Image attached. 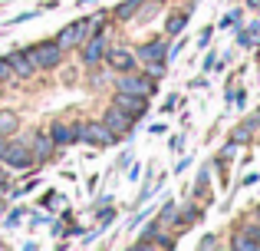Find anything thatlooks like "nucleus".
<instances>
[{
    "mask_svg": "<svg viewBox=\"0 0 260 251\" xmlns=\"http://www.w3.org/2000/svg\"><path fill=\"white\" fill-rule=\"evenodd\" d=\"M13 76V66H10V60H0V79H10Z\"/></svg>",
    "mask_w": 260,
    "mask_h": 251,
    "instance_id": "f3484780",
    "label": "nucleus"
},
{
    "mask_svg": "<svg viewBox=\"0 0 260 251\" xmlns=\"http://www.w3.org/2000/svg\"><path fill=\"white\" fill-rule=\"evenodd\" d=\"M26 53H30L33 66H43V70H50V66L59 63V46H56V40H53V43H37L33 50H26Z\"/></svg>",
    "mask_w": 260,
    "mask_h": 251,
    "instance_id": "7ed1b4c3",
    "label": "nucleus"
},
{
    "mask_svg": "<svg viewBox=\"0 0 260 251\" xmlns=\"http://www.w3.org/2000/svg\"><path fill=\"white\" fill-rule=\"evenodd\" d=\"M184 23H188V17H184V13H175V17L168 20V30L178 33V30H184Z\"/></svg>",
    "mask_w": 260,
    "mask_h": 251,
    "instance_id": "dca6fc26",
    "label": "nucleus"
},
{
    "mask_svg": "<svg viewBox=\"0 0 260 251\" xmlns=\"http://www.w3.org/2000/svg\"><path fill=\"white\" fill-rule=\"evenodd\" d=\"M112 215H115V212H106V215H99V225H102V228H106V225H109V221H112Z\"/></svg>",
    "mask_w": 260,
    "mask_h": 251,
    "instance_id": "aec40b11",
    "label": "nucleus"
},
{
    "mask_svg": "<svg viewBox=\"0 0 260 251\" xmlns=\"http://www.w3.org/2000/svg\"><path fill=\"white\" fill-rule=\"evenodd\" d=\"M79 139H86L89 146H109L112 142V132H109V126L106 123H89V126H83L79 129Z\"/></svg>",
    "mask_w": 260,
    "mask_h": 251,
    "instance_id": "39448f33",
    "label": "nucleus"
},
{
    "mask_svg": "<svg viewBox=\"0 0 260 251\" xmlns=\"http://www.w3.org/2000/svg\"><path fill=\"white\" fill-rule=\"evenodd\" d=\"M161 221H175V205H172V202H168L165 212H161Z\"/></svg>",
    "mask_w": 260,
    "mask_h": 251,
    "instance_id": "6ab92c4d",
    "label": "nucleus"
},
{
    "mask_svg": "<svg viewBox=\"0 0 260 251\" xmlns=\"http://www.w3.org/2000/svg\"><path fill=\"white\" fill-rule=\"evenodd\" d=\"M4 149H7V142H4V139H0V155H4Z\"/></svg>",
    "mask_w": 260,
    "mask_h": 251,
    "instance_id": "412c9836",
    "label": "nucleus"
},
{
    "mask_svg": "<svg viewBox=\"0 0 260 251\" xmlns=\"http://www.w3.org/2000/svg\"><path fill=\"white\" fill-rule=\"evenodd\" d=\"M102 123H106L109 129H112V132H128L135 119L128 116L125 109H119V106H112V109H106V116H102Z\"/></svg>",
    "mask_w": 260,
    "mask_h": 251,
    "instance_id": "423d86ee",
    "label": "nucleus"
},
{
    "mask_svg": "<svg viewBox=\"0 0 260 251\" xmlns=\"http://www.w3.org/2000/svg\"><path fill=\"white\" fill-rule=\"evenodd\" d=\"M17 129V116L13 113H0V132H13Z\"/></svg>",
    "mask_w": 260,
    "mask_h": 251,
    "instance_id": "4468645a",
    "label": "nucleus"
},
{
    "mask_svg": "<svg viewBox=\"0 0 260 251\" xmlns=\"http://www.w3.org/2000/svg\"><path fill=\"white\" fill-rule=\"evenodd\" d=\"M86 30H89V20H79V23H70L63 33L56 37V46L59 50H70V46H76V43H83L86 40Z\"/></svg>",
    "mask_w": 260,
    "mask_h": 251,
    "instance_id": "20e7f679",
    "label": "nucleus"
},
{
    "mask_svg": "<svg viewBox=\"0 0 260 251\" xmlns=\"http://www.w3.org/2000/svg\"><path fill=\"white\" fill-rule=\"evenodd\" d=\"M139 4H142V0H128V4H122L119 10H115V17H122V20H125V17H132V13H135V7H139Z\"/></svg>",
    "mask_w": 260,
    "mask_h": 251,
    "instance_id": "2eb2a0df",
    "label": "nucleus"
},
{
    "mask_svg": "<svg viewBox=\"0 0 260 251\" xmlns=\"http://www.w3.org/2000/svg\"><path fill=\"white\" fill-rule=\"evenodd\" d=\"M0 162L10 165V169H30L33 165V152H30V146H23V142H7Z\"/></svg>",
    "mask_w": 260,
    "mask_h": 251,
    "instance_id": "f257e3e1",
    "label": "nucleus"
},
{
    "mask_svg": "<svg viewBox=\"0 0 260 251\" xmlns=\"http://www.w3.org/2000/svg\"><path fill=\"white\" fill-rule=\"evenodd\" d=\"M115 86H119V93H132V96H145V99L155 93V83H152V79L135 76L132 70H128L125 76H119V83H115Z\"/></svg>",
    "mask_w": 260,
    "mask_h": 251,
    "instance_id": "f03ea898",
    "label": "nucleus"
},
{
    "mask_svg": "<svg viewBox=\"0 0 260 251\" xmlns=\"http://www.w3.org/2000/svg\"><path fill=\"white\" fill-rule=\"evenodd\" d=\"M115 106H119V109H125L132 119H139L142 113L148 109L145 96H132V93H119V96H115Z\"/></svg>",
    "mask_w": 260,
    "mask_h": 251,
    "instance_id": "0eeeda50",
    "label": "nucleus"
},
{
    "mask_svg": "<svg viewBox=\"0 0 260 251\" xmlns=\"http://www.w3.org/2000/svg\"><path fill=\"white\" fill-rule=\"evenodd\" d=\"M102 50H106V37L99 33V37H92V40L86 43V50H83V60H86V63H95V60L102 57Z\"/></svg>",
    "mask_w": 260,
    "mask_h": 251,
    "instance_id": "9b49d317",
    "label": "nucleus"
},
{
    "mask_svg": "<svg viewBox=\"0 0 260 251\" xmlns=\"http://www.w3.org/2000/svg\"><path fill=\"white\" fill-rule=\"evenodd\" d=\"M30 152H33V159H50V152H53V139H50L46 132H40L37 139H33Z\"/></svg>",
    "mask_w": 260,
    "mask_h": 251,
    "instance_id": "9d476101",
    "label": "nucleus"
},
{
    "mask_svg": "<svg viewBox=\"0 0 260 251\" xmlns=\"http://www.w3.org/2000/svg\"><path fill=\"white\" fill-rule=\"evenodd\" d=\"M79 139V129H70V126H56L53 129V142L66 146V142H76Z\"/></svg>",
    "mask_w": 260,
    "mask_h": 251,
    "instance_id": "ddd939ff",
    "label": "nucleus"
},
{
    "mask_svg": "<svg viewBox=\"0 0 260 251\" xmlns=\"http://www.w3.org/2000/svg\"><path fill=\"white\" fill-rule=\"evenodd\" d=\"M109 66L112 70H122V73H128L135 66V57L128 50H109Z\"/></svg>",
    "mask_w": 260,
    "mask_h": 251,
    "instance_id": "1a4fd4ad",
    "label": "nucleus"
},
{
    "mask_svg": "<svg viewBox=\"0 0 260 251\" xmlns=\"http://www.w3.org/2000/svg\"><path fill=\"white\" fill-rule=\"evenodd\" d=\"M139 57L145 60V63H158V60H165L168 53H165V46H161V43H145L139 50Z\"/></svg>",
    "mask_w": 260,
    "mask_h": 251,
    "instance_id": "f8f14e48",
    "label": "nucleus"
},
{
    "mask_svg": "<svg viewBox=\"0 0 260 251\" xmlns=\"http://www.w3.org/2000/svg\"><path fill=\"white\" fill-rule=\"evenodd\" d=\"M148 73H152V76H161V73H165V63H161V60L158 63H148Z\"/></svg>",
    "mask_w": 260,
    "mask_h": 251,
    "instance_id": "a211bd4d",
    "label": "nucleus"
},
{
    "mask_svg": "<svg viewBox=\"0 0 260 251\" xmlns=\"http://www.w3.org/2000/svg\"><path fill=\"white\" fill-rule=\"evenodd\" d=\"M10 66H13V76H33V60H30V53H10Z\"/></svg>",
    "mask_w": 260,
    "mask_h": 251,
    "instance_id": "6e6552de",
    "label": "nucleus"
}]
</instances>
